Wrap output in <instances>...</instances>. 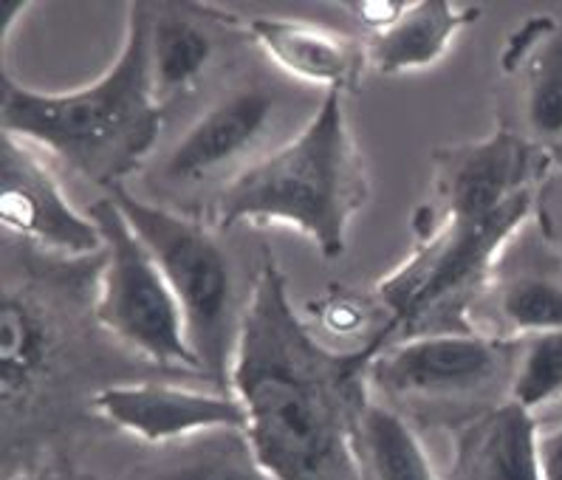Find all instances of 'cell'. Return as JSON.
<instances>
[{
  "mask_svg": "<svg viewBox=\"0 0 562 480\" xmlns=\"http://www.w3.org/2000/svg\"><path fill=\"white\" fill-rule=\"evenodd\" d=\"M477 305H483L497 325V339L562 331V280L535 266H515L497 277L492 275Z\"/></svg>",
  "mask_w": 562,
  "mask_h": 480,
  "instance_id": "d6986e66",
  "label": "cell"
},
{
  "mask_svg": "<svg viewBox=\"0 0 562 480\" xmlns=\"http://www.w3.org/2000/svg\"><path fill=\"white\" fill-rule=\"evenodd\" d=\"M91 410L145 447H165L210 429L246 427L244 404L232 390L172 382L105 384L91 395Z\"/></svg>",
  "mask_w": 562,
  "mask_h": 480,
  "instance_id": "8fae6325",
  "label": "cell"
},
{
  "mask_svg": "<svg viewBox=\"0 0 562 480\" xmlns=\"http://www.w3.org/2000/svg\"><path fill=\"white\" fill-rule=\"evenodd\" d=\"M353 447L359 480H441L411 418L371 393L359 402Z\"/></svg>",
  "mask_w": 562,
  "mask_h": 480,
  "instance_id": "ac0fdd59",
  "label": "cell"
},
{
  "mask_svg": "<svg viewBox=\"0 0 562 480\" xmlns=\"http://www.w3.org/2000/svg\"><path fill=\"white\" fill-rule=\"evenodd\" d=\"M537 196V192H535ZM535 196H522L486 217H452L416 235V249L384 275L376 300L387 311L393 336L475 331L470 314L501 264L503 252L520 235L535 210Z\"/></svg>",
  "mask_w": 562,
  "mask_h": 480,
  "instance_id": "8992f818",
  "label": "cell"
},
{
  "mask_svg": "<svg viewBox=\"0 0 562 480\" xmlns=\"http://www.w3.org/2000/svg\"><path fill=\"white\" fill-rule=\"evenodd\" d=\"M9 480H97V478L80 472V469L54 467V469H37V472H26V475H14V478Z\"/></svg>",
  "mask_w": 562,
  "mask_h": 480,
  "instance_id": "cb8c5ba5",
  "label": "cell"
},
{
  "mask_svg": "<svg viewBox=\"0 0 562 480\" xmlns=\"http://www.w3.org/2000/svg\"><path fill=\"white\" fill-rule=\"evenodd\" d=\"M325 93L274 74H244L221 88L179 136L147 161L145 187L156 204L206 217L240 176L297 136Z\"/></svg>",
  "mask_w": 562,
  "mask_h": 480,
  "instance_id": "277c9868",
  "label": "cell"
},
{
  "mask_svg": "<svg viewBox=\"0 0 562 480\" xmlns=\"http://www.w3.org/2000/svg\"><path fill=\"white\" fill-rule=\"evenodd\" d=\"M105 196L167 277L204 379L212 388L229 390L238 336L260 271L249 275L232 255L226 232L206 224L204 217L156 204L127 185L111 187Z\"/></svg>",
  "mask_w": 562,
  "mask_h": 480,
  "instance_id": "5b68a950",
  "label": "cell"
},
{
  "mask_svg": "<svg viewBox=\"0 0 562 480\" xmlns=\"http://www.w3.org/2000/svg\"><path fill=\"white\" fill-rule=\"evenodd\" d=\"M509 402L531 415L562 402V331H540L517 339Z\"/></svg>",
  "mask_w": 562,
  "mask_h": 480,
  "instance_id": "ffe728a7",
  "label": "cell"
},
{
  "mask_svg": "<svg viewBox=\"0 0 562 480\" xmlns=\"http://www.w3.org/2000/svg\"><path fill=\"white\" fill-rule=\"evenodd\" d=\"M29 3H3V37L14 29V20L26 14Z\"/></svg>",
  "mask_w": 562,
  "mask_h": 480,
  "instance_id": "d4e9b609",
  "label": "cell"
},
{
  "mask_svg": "<svg viewBox=\"0 0 562 480\" xmlns=\"http://www.w3.org/2000/svg\"><path fill=\"white\" fill-rule=\"evenodd\" d=\"M481 20V9L450 0H404L391 26L362 37L368 68L382 77L416 74L438 66L452 48L458 34Z\"/></svg>",
  "mask_w": 562,
  "mask_h": 480,
  "instance_id": "9a60e30c",
  "label": "cell"
},
{
  "mask_svg": "<svg viewBox=\"0 0 562 480\" xmlns=\"http://www.w3.org/2000/svg\"><path fill=\"white\" fill-rule=\"evenodd\" d=\"M537 447H540V478L562 480V422L540 429Z\"/></svg>",
  "mask_w": 562,
  "mask_h": 480,
  "instance_id": "603a6c76",
  "label": "cell"
},
{
  "mask_svg": "<svg viewBox=\"0 0 562 480\" xmlns=\"http://www.w3.org/2000/svg\"><path fill=\"white\" fill-rule=\"evenodd\" d=\"M364 309L351 297H334L328 300L325 311L319 314V323L334 336H353L364 328Z\"/></svg>",
  "mask_w": 562,
  "mask_h": 480,
  "instance_id": "44dd1931",
  "label": "cell"
},
{
  "mask_svg": "<svg viewBox=\"0 0 562 480\" xmlns=\"http://www.w3.org/2000/svg\"><path fill=\"white\" fill-rule=\"evenodd\" d=\"M246 34L263 52L274 71L319 93H351L362 86L368 68L364 43L334 29L289 18H255Z\"/></svg>",
  "mask_w": 562,
  "mask_h": 480,
  "instance_id": "4fadbf2b",
  "label": "cell"
},
{
  "mask_svg": "<svg viewBox=\"0 0 562 480\" xmlns=\"http://www.w3.org/2000/svg\"><path fill=\"white\" fill-rule=\"evenodd\" d=\"M501 71L512 82L522 136L540 147L562 142V26L554 18H531L509 34Z\"/></svg>",
  "mask_w": 562,
  "mask_h": 480,
  "instance_id": "5bb4252c",
  "label": "cell"
},
{
  "mask_svg": "<svg viewBox=\"0 0 562 480\" xmlns=\"http://www.w3.org/2000/svg\"><path fill=\"white\" fill-rule=\"evenodd\" d=\"M348 7L359 18L364 32H379V29L391 26L393 20H396L404 0H359V3H348Z\"/></svg>",
  "mask_w": 562,
  "mask_h": 480,
  "instance_id": "7402d4cb",
  "label": "cell"
},
{
  "mask_svg": "<svg viewBox=\"0 0 562 480\" xmlns=\"http://www.w3.org/2000/svg\"><path fill=\"white\" fill-rule=\"evenodd\" d=\"M371 196L342 93H325L308 125L251 167L212 204L215 230L283 224L317 246L325 260L348 249V232Z\"/></svg>",
  "mask_w": 562,
  "mask_h": 480,
  "instance_id": "3957f363",
  "label": "cell"
},
{
  "mask_svg": "<svg viewBox=\"0 0 562 480\" xmlns=\"http://www.w3.org/2000/svg\"><path fill=\"white\" fill-rule=\"evenodd\" d=\"M537 438L535 415L506 399L458 433L450 480H542Z\"/></svg>",
  "mask_w": 562,
  "mask_h": 480,
  "instance_id": "2e32d148",
  "label": "cell"
},
{
  "mask_svg": "<svg viewBox=\"0 0 562 480\" xmlns=\"http://www.w3.org/2000/svg\"><path fill=\"white\" fill-rule=\"evenodd\" d=\"M551 153L509 125L481 142L438 147L432 153V198L413 217V232L452 217H486L522 196H535Z\"/></svg>",
  "mask_w": 562,
  "mask_h": 480,
  "instance_id": "9c48e42d",
  "label": "cell"
},
{
  "mask_svg": "<svg viewBox=\"0 0 562 480\" xmlns=\"http://www.w3.org/2000/svg\"><path fill=\"white\" fill-rule=\"evenodd\" d=\"M517 339L477 331L418 334L384 345L364 370L368 393L398 413L470 415L497 408L509 393Z\"/></svg>",
  "mask_w": 562,
  "mask_h": 480,
  "instance_id": "52a82bcc",
  "label": "cell"
},
{
  "mask_svg": "<svg viewBox=\"0 0 562 480\" xmlns=\"http://www.w3.org/2000/svg\"><path fill=\"white\" fill-rule=\"evenodd\" d=\"M150 26L153 3H131L120 54L102 77L74 91H37L3 71V133L105 192L127 185L156 156L165 131L150 82Z\"/></svg>",
  "mask_w": 562,
  "mask_h": 480,
  "instance_id": "7a4b0ae2",
  "label": "cell"
},
{
  "mask_svg": "<svg viewBox=\"0 0 562 480\" xmlns=\"http://www.w3.org/2000/svg\"><path fill=\"white\" fill-rule=\"evenodd\" d=\"M387 345L325 348L300 320L283 271L266 257L251 291L229 390L246 413L251 449L274 480H359L353 424L364 370Z\"/></svg>",
  "mask_w": 562,
  "mask_h": 480,
  "instance_id": "6da1fadb",
  "label": "cell"
},
{
  "mask_svg": "<svg viewBox=\"0 0 562 480\" xmlns=\"http://www.w3.org/2000/svg\"><path fill=\"white\" fill-rule=\"evenodd\" d=\"M238 20L192 3H153L150 82L159 108L170 111L204 86Z\"/></svg>",
  "mask_w": 562,
  "mask_h": 480,
  "instance_id": "7c38bea8",
  "label": "cell"
},
{
  "mask_svg": "<svg viewBox=\"0 0 562 480\" xmlns=\"http://www.w3.org/2000/svg\"><path fill=\"white\" fill-rule=\"evenodd\" d=\"M0 221L3 237L68 260H88L105 249L91 212H80L68 201L52 158L7 133L0 147Z\"/></svg>",
  "mask_w": 562,
  "mask_h": 480,
  "instance_id": "30bf717a",
  "label": "cell"
},
{
  "mask_svg": "<svg viewBox=\"0 0 562 480\" xmlns=\"http://www.w3.org/2000/svg\"><path fill=\"white\" fill-rule=\"evenodd\" d=\"M150 453L120 480H274L251 449L246 429L226 427L181 438Z\"/></svg>",
  "mask_w": 562,
  "mask_h": 480,
  "instance_id": "e0dca14e",
  "label": "cell"
},
{
  "mask_svg": "<svg viewBox=\"0 0 562 480\" xmlns=\"http://www.w3.org/2000/svg\"><path fill=\"white\" fill-rule=\"evenodd\" d=\"M88 212L105 241L93 294V316L100 328L147 362L204 379L179 300L147 246L108 196L93 201Z\"/></svg>",
  "mask_w": 562,
  "mask_h": 480,
  "instance_id": "ba28073f",
  "label": "cell"
}]
</instances>
